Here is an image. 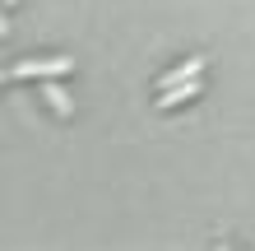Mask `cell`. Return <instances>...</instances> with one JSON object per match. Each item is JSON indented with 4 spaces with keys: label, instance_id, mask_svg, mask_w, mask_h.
I'll return each mask as SVG.
<instances>
[{
    "label": "cell",
    "instance_id": "6da1fadb",
    "mask_svg": "<svg viewBox=\"0 0 255 251\" xmlns=\"http://www.w3.org/2000/svg\"><path fill=\"white\" fill-rule=\"evenodd\" d=\"M74 61L70 56H51V61H19L14 65V75L19 79H56V75H65Z\"/></svg>",
    "mask_w": 255,
    "mask_h": 251
},
{
    "label": "cell",
    "instance_id": "7a4b0ae2",
    "mask_svg": "<svg viewBox=\"0 0 255 251\" xmlns=\"http://www.w3.org/2000/svg\"><path fill=\"white\" fill-rule=\"evenodd\" d=\"M195 93H200V75H195V79H181V84H172L167 93L158 98V107H176V102H186V98H195Z\"/></svg>",
    "mask_w": 255,
    "mask_h": 251
},
{
    "label": "cell",
    "instance_id": "3957f363",
    "mask_svg": "<svg viewBox=\"0 0 255 251\" xmlns=\"http://www.w3.org/2000/svg\"><path fill=\"white\" fill-rule=\"evenodd\" d=\"M204 70V56H195V61H186V65H176V70H167V75L158 79V88H172V84H181V79H195Z\"/></svg>",
    "mask_w": 255,
    "mask_h": 251
},
{
    "label": "cell",
    "instance_id": "277c9868",
    "mask_svg": "<svg viewBox=\"0 0 255 251\" xmlns=\"http://www.w3.org/2000/svg\"><path fill=\"white\" fill-rule=\"evenodd\" d=\"M42 93H47V102H51V112H56V116H70V112H74V102L65 98V88H61V84H51V79H47V84H42Z\"/></svg>",
    "mask_w": 255,
    "mask_h": 251
},
{
    "label": "cell",
    "instance_id": "5b68a950",
    "mask_svg": "<svg viewBox=\"0 0 255 251\" xmlns=\"http://www.w3.org/2000/svg\"><path fill=\"white\" fill-rule=\"evenodd\" d=\"M0 33H5V19H0Z\"/></svg>",
    "mask_w": 255,
    "mask_h": 251
},
{
    "label": "cell",
    "instance_id": "8992f818",
    "mask_svg": "<svg viewBox=\"0 0 255 251\" xmlns=\"http://www.w3.org/2000/svg\"><path fill=\"white\" fill-rule=\"evenodd\" d=\"M9 5H14V0H9Z\"/></svg>",
    "mask_w": 255,
    "mask_h": 251
},
{
    "label": "cell",
    "instance_id": "52a82bcc",
    "mask_svg": "<svg viewBox=\"0 0 255 251\" xmlns=\"http://www.w3.org/2000/svg\"><path fill=\"white\" fill-rule=\"evenodd\" d=\"M0 79H5V75H0Z\"/></svg>",
    "mask_w": 255,
    "mask_h": 251
}]
</instances>
